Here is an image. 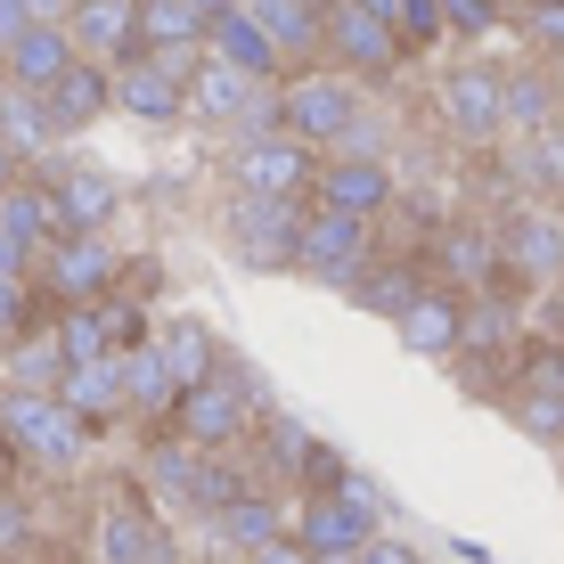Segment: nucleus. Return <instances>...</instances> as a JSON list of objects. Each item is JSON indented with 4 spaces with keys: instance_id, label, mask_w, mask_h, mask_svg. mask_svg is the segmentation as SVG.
<instances>
[{
    "instance_id": "obj_1",
    "label": "nucleus",
    "mask_w": 564,
    "mask_h": 564,
    "mask_svg": "<svg viewBox=\"0 0 564 564\" xmlns=\"http://www.w3.org/2000/svg\"><path fill=\"white\" fill-rule=\"evenodd\" d=\"M270 401V384L254 377V368H238V360H221L205 384H188L181 393V410H172V425H181L197 451H221V442H238L246 434V417H254Z\"/></svg>"
},
{
    "instance_id": "obj_2",
    "label": "nucleus",
    "mask_w": 564,
    "mask_h": 564,
    "mask_svg": "<svg viewBox=\"0 0 564 564\" xmlns=\"http://www.w3.org/2000/svg\"><path fill=\"white\" fill-rule=\"evenodd\" d=\"M360 123V90L344 74H286L279 83V131H295L303 148H336Z\"/></svg>"
},
{
    "instance_id": "obj_3",
    "label": "nucleus",
    "mask_w": 564,
    "mask_h": 564,
    "mask_svg": "<svg viewBox=\"0 0 564 564\" xmlns=\"http://www.w3.org/2000/svg\"><path fill=\"white\" fill-rule=\"evenodd\" d=\"M295 270L319 286H360L368 270V221L344 205H311L303 213V238H295Z\"/></svg>"
},
{
    "instance_id": "obj_4",
    "label": "nucleus",
    "mask_w": 564,
    "mask_h": 564,
    "mask_svg": "<svg viewBox=\"0 0 564 564\" xmlns=\"http://www.w3.org/2000/svg\"><path fill=\"white\" fill-rule=\"evenodd\" d=\"M0 434H9L33 466H74L83 458V417H74L57 393H33V384H17V393L0 401Z\"/></svg>"
},
{
    "instance_id": "obj_5",
    "label": "nucleus",
    "mask_w": 564,
    "mask_h": 564,
    "mask_svg": "<svg viewBox=\"0 0 564 564\" xmlns=\"http://www.w3.org/2000/svg\"><path fill=\"white\" fill-rule=\"evenodd\" d=\"M327 50H336V66L352 74V83H384L410 42H401V25L377 17L368 0H327Z\"/></svg>"
},
{
    "instance_id": "obj_6",
    "label": "nucleus",
    "mask_w": 564,
    "mask_h": 564,
    "mask_svg": "<svg viewBox=\"0 0 564 564\" xmlns=\"http://www.w3.org/2000/svg\"><path fill=\"white\" fill-rule=\"evenodd\" d=\"M303 213H311L303 197H254V188H238V205H229V246L254 270H295Z\"/></svg>"
},
{
    "instance_id": "obj_7",
    "label": "nucleus",
    "mask_w": 564,
    "mask_h": 564,
    "mask_svg": "<svg viewBox=\"0 0 564 564\" xmlns=\"http://www.w3.org/2000/svg\"><path fill=\"white\" fill-rule=\"evenodd\" d=\"M434 99H442V123H451L466 148L508 140V74L499 66H451Z\"/></svg>"
},
{
    "instance_id": "obj_8",
    "label": "nucleus",
    "mask_w": 564,
    "mask_h": 564,
    "mask_svg": "<svg viewBox=\"0 0 564 564\" xmlns=\"http://www.w3.org/2000/svg\"><path fill=\"white\" fill-rule=\"evenodd\" d=\"M499 270L523 286H556L564 279V221L549 205H516L508 229H499Z\"/></svg>"
},
{
    "instance_id": "obj_9",
    "label": "nucleus",
    "mask_w": 564,
    "mask_h": 564,
    "mask_svg": "<svg viewBox=\"0 0 564 564\" xmlns=\"http://www.w3.org/2000/svg\"><path fill=\"white\" fill-rule=\"evenodd\" d=\"M238 188H254V197H303L311 181H319V164H311V148L295 131H254V140H238Z\"/></svg>"
},
{
    "instance_id": "obj_10",
    "label": "nucleus",
    "mask_w": 564,
    "mask_h": 564,
    "mask_svg": "<svg viewBox=\"0 0 564 564\" xmlns=\"http://www.w3.org/2000/svg\"><path fill=\"white\" fill-rule=\"evenodd\" d=\"M42 270H50L57 303L107 295V286H115V246H107V229H57V238L42 246Z\"/></svg>"
},
{
    "instance_id": "obj_11",
    "label": "nucleus",
    "mask_w": 564,
    "mask_h": 564,
    "mask_svg": "<svg viewBox=\"0 0 564 564\" xmlns=\"http://www.w3.org/2000/svg\"><path fill=\"white\" fill-rule=\"evenodd\" d=\"M66 33H74V50L99 57V66H123L131 50H148L140 42V0H74Z\"/></svg>"
},
{
    "instance_id": "obj_12",
    "label": "nucleus",
    "mask_w": 564,
    "mask_h": 564,
    "mask_svg": "<svg viewBox=\"0 0 564 564\" xmlns=\"http://www.w3.org/2000/svg\"><path fill=\"white\" fill-rule=\"evenodd\" d=\"M311 188H319V205H344V213H360V221H377V213L401 197L384 155H327Z\"/></svg>"
},
{
    "instance_id": "obj_13",
    "label": "nucleus",
    "mask_w": 564,
    "mask_h": 564,
    "mask_svg": "<svg viewBox=\"0 0 564 564\" xmlns=\"http://www.w3.org/2000/svg\"><path fill=\"white\" fill-rule=\"evenodd\" d=\"M42 107H50V131H57V140H66V131H90V123L115 107V66H99V57H74V66L42 90Z\"/></svg>"
},
{
    "instance_id": "obj_14",
    "label": "nucleus",
    "mask_w": 564,
    "mask_h": 564,
    "mask_svg": "<svg viewBox=\"0 0 564 564\" xmlns=\"http://www.w3.org/2000/svg\"><path fill=\"white\" fill-rule=\"evenodd\" d=\"M115 107L140 115V123H181V115H188V83L164 74L148 50H131L123 66H115Z\"/></svg>"
},
{
    "instance_id": "obj_15",
    "label": "nucleus",
    "mask_w": 564,
    "mask_h": 564,
    "mask_svg": "<svg viewBox=\"0 0 564 564\" xmlns=\"http://www.w3.org/2000/svg\"><path fill=\"white\" fill-rule=\"evenodd\" d=\"M368 540H377V523H368L344 491H311V508H303V549L319 556V564H352Z\"/></svg>"
},
{
    "instance_id": "obj_16",
    "label": "nucleus",
    "mask_w": 564,
    "mask_h": 564,
    "mask_svg": "<svg viewBox=\"0 0 564 564\" xmlns=\"http://www.w3.org/2000/svg\"><path fill=\"white\" fill-rule=\"evenodd\" d=\"M205 50H213V57H229V66H246L254 83H279V74H286V50H279V42L262 33V17L246 9V0H229V9L213 17Z\"/></svg>"
},
{
    "instance_id": "obj_17",
    "label": "nucleus",
    "mask_w": 564,
    "mask_h": 564,
    "mask_svg": "<svg viewBox=\"0 0 564 564\" xmlns=\"http://www.w3.org/2000/svg\"><path fill=\"white\" fill-rule=\"evenodd\" d=\"M401 344H410L417 360H451L458 344H466V303L458 295H442V286H417L410 295V311H401Z\"/></svg>"
},
{
    "instance_id": "obj_18",
    "label": "nucleus",
    "mask_w": 564,
    "mask_h": 564,
    "mask_svg": "<svg viewBox=\"0 0 564 564\" xmlns=\"http://www.w3.org/2000/svg\"><path fill=\"white\" fill-rule=\"evenodd\" d=\"M262 99V83L246 66H229V57H197V74H188V115H205V123H246Z\"/></svg>"
},
{
    "instance_id": "obj_19",
    "label": "nucleus",
    "mask_w": 564,
    "mask_h": 564,
    "mask_svg": "<svg viewBox=\"0 0 564 564\" xmlns=\"http://www.w3.org/2000/svg\"><path fill=\"white\" fill-rule=\"evenodd\" d=\"M57 401H66L83 425H99L115 410H131L123 401V352H99V360H66V377H57Z\"/></svg>"
},
{
    "instance_id": "obj_20",
    "label": "nucleus",
    "mask_w": 564,
    "mask_h": 564,
    "mask_svg": "<svg viewBox=\"0 0 564 564\" xmlns=\"http://www.w3.org/2000/svg\"><path fill=\"white\" fill-rule=\"evenodd\" d=\"M74 57H83V50H74L66 17H57V25H25V33L9 42V90H50Z\"/></svg>"
},
{
    "instance_id": "obj_21",
    "label": "nucleus",
    "mask_w": 564,
    "mask_h": 564,
    "mask_svg": "<svg viewBox=\"0 0 564 564\" xmlns=\"http://www.w3.org/2000/svg\"><path fill=\"white\" fill-rule=\"evenodd\" d=\"M50 197H57V229H107L115 205H123V188H115V172H99V164H74V172L50 181Z\"/></svg>"
},
{
    "instance_id": "obj_22",
    "label": "nucleus",
    "mask_w": 564,
    "mask_h": 564,
    "mask_svg": "<svg viewBox=\"0 0 564 564\" xmlns=\"http://www.w3.org/2000/svg\"><path fill=\"white\" fill-rule=\"evenodd\" d=\"M246 9H254V17H262V33L286 50V66L327 42V0H246Z\"/></svg>"
},
{
    "instance_id": "obj_23",
    "label": "nucleus",
    "mask_w": 564,
    "mask_h": 564,
    "mask_svg": "<svg viewBox=\"0 0 564 564\" xmlns=\"http://www.w3.org/2000/svg\"><path fill=\"white\" fill-rule=\"evenodd\" d=\"M99 556L107 564H164V532H155L148 508H99Z\"/></svg>"
},
{
    "instance_id": "obj_24",
    "label": "nucleus",
    "mask_w": 564,
    "mask_h": 564,
    "mask_svg": "<svg viewBox=\"0 0 564 564\" xmlns=\"http://www.w3.org/2000/svg\"><path fill=\"white\" fill-rule=\"evenodd\" d=\"M229 0H140V42H188V50H205V33H213V17H221Z\"/></svg>"
},
{
    "instance_id": "obj_25",
    "label": "nucleus",
    "mask_w": 564,
    "mask_h": 564,
    "mask_svg": "<svg viewBox=\"0 0 564 564\" xmlns=\"http://www.w3.org/2000/svg\"><path fill=\"white\" fill-rule=\"evenodd\" d=\"M123 401L131 410H181V377H172V360L155 352V344H131L123 352Z\"/></svg>"
},
{
    "instance_id": "obj_26",
    "label": "nucleus",
    "mask_w": 564,
    "mask_h": 564,
    "mask_svg": "<svg viewBox=\"0 0 564 564\" xmlns=\"http://www.w3.org/2000/svg\"><path fill=\"white\" fill-rule=\"evenodd\" d=\"M549 123H564V107H556V74L516 66V74H508V131H516V140H532V131H549Z\"/></svg>"
},
{
    "instance_id": "obj_27",
    "label": "nucleus",
    "mask_w": 564,
    "mask_h": 564,
    "mask_svg": "<svg viewBox=\"0 0 564 564\" xmlns=\"http://www.w3.org/2000/svg\"><path fill=\"white\" fill-rule=\"evenodd\" d=\"M0 229H9V238H25L33 254H42V246L57 238V197H50V188L9 181V188H0Z\"/></svg>"
},
{
    "instance_id": "obj_28",
    "label": "nucleus",
    "mask_w": 564,
    "mask_h": 564,
    "mask_svg": "<svg viewBox=\"0 0 564 564\" xmlns=\"http://www.w3.org/2000/svg\"><path fill=\"white\" fill-rule=\"evenodd\" d=\"M442 270H451L458 286H491L499 279V238H491V229H475V221L442 229Z\"/></svg>"
},
{
    "instance_id": "obj_29",
    "label": "nucleus",
    "mask_w": 564,
    "mask_h": 564,
    "mask_svg": "<svg viewBox=\"0 0 564 564\" xmlns=\"http://www.w3.org/2000/svg\"><path fill=\"white\" fill-rule=\"evenodd\" d=\"M155 352L172 360V377H181V393H188V384H205L213 368H221V344H213V336H205L197 319H172L164 336H155Z\"/></svg>"
},
{
    "instance_id": "obj_30",
    "label": "nucleus",
    "mask_w": 564,
    "mask_h": 564,
    "mask_svg": "<svg viewBox=\"0 0 564 564\" xmlns=\"http://www.w3.org/2000/svg\"><path fill=\"white\" fill-rule=\"evenodd\" d=\"M0 140H9L17 155H42L57 131H50V107H42V90H9L0 99Z\"/></svg>"
},
{
    "instance_id": "obj_31",
    "label": "nucleus",
    "mask_w": 564,
    "mask_h": 564,
    "mask_svg": "<svg viewBox=\"0 0 564 564\" xmlns=\"http://www.w3.org/2000/svg\"><path fill=\"white\" fill-rule=\"evenodd\" d=\"M213 523H221V540H229V549H246V556L279 540V508H270V499H246V491L229 499V508L213 516Z\"/></svg>"
},
{
    "instance_id": "obj_32",
    "label": "nucleus",
    "mask_w": 564,
    "mask_h": 564,
    "mask_svg": "<svg viewBox=\"0 0 564 564\" xmlns=\"http://www.w3.org/2000/svg\"><path fill=\"white\" fill-rule=\"evenodd\" d=\"M516 425H523V434H540V442H556L564 434V393H532V384H516Z\"/></svg>"
},
{
    "instance_id": "obj_33",
    "label": "nucleus",
    "mask_w": 564,
    "mask_h": 564,
    "mask_svg": "<svg viewBox=\"0 0 564 564\" xmlns=\"http://www.w3.org/2000/svg\"><path fill=\"white\" fill-rule=\"evenodd\" d=\"M508 17V0H442V25L451 33H491Z\"/></svg>"
},
{
    "instance_id": "obj_34",
    "label": "nucleus",
    "mask_w": 564,
    "mask_h": 564,
    "mask_svg": "<svg viewBox=\"0 0 564 564\" xmlns=\"http://www.w3.org/2000/svg\"><path fill=\"white\" fill-rule=\"evenodd\" d=\"M393 17H401V42H442V0H393Z\"/></svg>"
},
{
    "instance_id": "obj_35",
    "label": "nucleus",
    "mask_w": 564,
    "mask_h": 564,
    "mask_svg": "<svg viewBox=\"0 0 564 564\" xmlns=\"http://www.w3.org/2000/svg\"><path fill=\"white\" fill-rule=\"evenodd\" d=\"M508 336V303H475L466 311V344H499Z\"/></svg>"
},
{
    "instance_id": "obj_36",
    "label": "nucleus",
    "mask_w": 564,
    "mask_h": 564,
    "mask_svg": "<svg viewBox=\"0 0 564 564\" xmlns=\"http://www.w3.org/2000/svg\"><path fill=\"white\" fill-rule=\"evenodd\" d=\"M270 442H279V458H286V466H311V451H319V442H311L295 417H279V425H270Z\"/></svg>"
},
{
    "instance_id": "obj_37",
    "label": "nucleus",
    "mask_w": 564,
    "mask_h": 564,
    "mask_svg": "<svg viewBox=\"0 0 564 564\" xmlns=\"http://www.w3.org/2000/svg\"><path fill=\"white\" fill-rule=\"evenodd\" d=\"M25 327V286H17V270H0V336H17Z\"/></svg>"
},
{
    "instance_id": "obj_38",
    "label": "nucleus",
    "mask_w": 564,
    "mask_h": 564,
    "mask_svg": "<svg viewBox=\"0 0 564 564\" xmlns=\"http://www.w3.org/2000/svg\"><path fill=\"white\" fill-rule=\"evenodd\" d=\"M336 491H344V499H352V508H360L368 523H384V491H377V482H360V475H344V482H336Z\"/></svg>"
},
{
    "instance_id": "obj_39",
    "label": "nucleus",
    "mask_w": 564,
    "mask_h": 564,
    "mask_svg": "<svg viewBox=\"0 0 564 564\" xmlns=\"http://www.w3.org/2000/svg\"><path fill=\"white\" fill-rule=\"evenodd\" d=\"M523 25H532V42L549 57H564V9H540V17H523Z\"/></svg>"
},
{
    "instance_id": "obj_40",
    "label": "nucleus",
    "mask_w": 564,
    "mask_h": 564,
    "mask_svg": "<svg viewBox=\"0 0 564 564\" xmlns=\"http://www.w3.org/2000/svg\"><path fill=\"white\" fill-rule=\"evenodd\" d=\"M254 564H319L303 549V540H270V549H254Z\"/></svg>"
},
{
    "instance_id": "obj_41",
    "label": "nucleus",
    "mask_w": 564,
    "mask_h": 564,
    "mask_svg": "<svg viewBox=\"0 0 564 564\" xmlns=\"http://www.w3.org/2000/svg\"><path fill=\"white\" fill-rule=\"evenodd\" d=\"M25 25H33V9H25V0H0V50H9Z\"/></svg>"
},
{
    "instance_id": "obj_42",
    "label": "nucleus",
    "mask_w": 564,
    "mask_h": 564,
    "mask_svg": "<svg viewBox=\"0 0 564 564\" xmlns=\"http://www.w3.org/2000/svg\"><path fill=\"white\" fill-rule=\"evenodd\" d=\"M352 564H417V556H410V549H401V540H368V549H360Z\"/></svg>"
},
{
    "instance_id": "obj_43",
    "label": "nucleus",
    "mask_w": 564,
    "mask_h": 564,
    "mask_svg": "<svg viewBox=\"0 0 564 564\" xmlns=\"http://www.w3.org/2000/svg\"><path fill=\"white\" fill-rule=\"evenodd\" d=\"M17 540H25V516H17V508H9V499H0V556H9V549H17Z\"/></svg>"
},
{
    "instance_id": "obj_44",
    "label": "nucleus",
    "mask_w": 564,
    "mask_h": 564,
    "mask_svg": "<svg viewBox=\"0 0 564 564\" xmlns=\"http://www.w3.org/2000/svg\"><path fill=\"white\" fill-rule=\"evenodd\" d=\"M33 262V246L25 238H9V229H0V270H25Z\"/></svg>"
},
{
    "instance_id": "obj_45",
    "label": "nucleus",
    "mask_w": 564,
    "mask_h": 564,
    "mask_svg": "<svg viewBox=\"0 0 564 564\" xmlns=\"http://www.w3.org/2000/svg\"><path fill=\"white\" fill-rule=\"evenodd\" d=\"M17 164H25V155H17L9 140H0V188H9V181H17Z\"/></svg>"
},
{
    "instance_id": "obj_46",
    "label": "nucleus",
    "mask_w": 564,
    "mask_h": 564,
    "mask_svg": "<svg viewBox=\"0 0 564 564\" xmlns=\"http://www.w3.org/2000/svg\"><path fill=\"white\" fill-rule=\"evenodd\" d=\"M516 9H523V17H540V9H564V0H516Z\"/></svg>"
},
{
    "instance_id": "obj_47",
    "label": "nucleus",
    "mask_w": 564,
    "mask_h": 564,
    "mask_svg": "<svg viewBox=\"0 0 564 564\" xmlns=\"http://www.w3.org/2000/svg\"><path fill=\"white\" fill-rule=\"evenodd\" d=\"M549 74H556V107H564V57H556V66H549Z\"/></svg>"
},
{
    "instance_id": "obj_48",
    "label": "nucleus",
    "mask_w": 564,
    "mask_h": 564,
    "mask_svg": "<svg viewBox=\"0 0 564 564\" xmlns=\"http://www.w3.org/2000/svg\"><path fill=\"white\" fill-rule=\"evenodd\" d=\"M0 99H9V50H0Z\"/></svg>"
},
{
    "instance_id": "obj_49",
    "label": "nucleus",
    "mask_w": 564,
    "mask_h": 564,
    "mask_svg": "<svg viewBox=\"0 0 564 564\" xmlns=\"http://www.w3.org/2000/svg\"><path fill=\"white\" fill-rule=\"evenodd\" d=\"M0 564H9V556H0Z\"/></svg>"
}]
</instances>
